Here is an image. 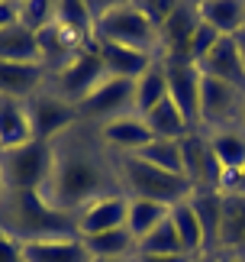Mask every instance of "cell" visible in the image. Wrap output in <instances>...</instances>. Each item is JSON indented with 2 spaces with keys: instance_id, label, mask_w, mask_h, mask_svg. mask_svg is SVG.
Returning <instances> with one entry per match:
<instances>
[{
  "instance_id": "6da1fadb",
  "label": "cell",
  "mask_w": 245,
  "mask_h": 262,
  "mask_svg": "<svg viewBox=\"0 0 245 262\" xmlns=\"http://www.w3.org/2000/svg\"><path fill=\"white\" fill-rule=\"evenodd\" d=\"M52 149H55L52 175L42 188V198L52 207L75 217L90 201L122 194L119 156L100 139L97 126L78 120L65 136L55 139Z\"/></svg>"
},
{
  "instance_id": "7a4b0ae2",
  "label": "cell",
  "mask_w": 245,
  "mask_h": 262,
  "mask_svg": "<svg viewBox=\"0 0 245 262\" xmlns=\"http://www.w3.org/2000/svg\"><path fill=\"white\" fill-rule=\"evenodd\" d=\"M0 230L19 243L78 236L75 217L52 207L42 191H7L0 201Z\"/></svg>"
},
{
  "instance_id": "3957f363",
  "label": "cell",
  "mask_w": 245,
  "mask_h": 262,
  "mask_svg": "<svg viewBox=\"0 0 245 262\" xmlns=\"http://www.w3.org/2000/svg\"><path fill=\"white\" fill-rule=\"evenodd\" d=\"M94 42H113V46H126V49H139V52L155 55V58L161 55L158 29L139 13L136 0H122V4L110 0L107 10L94 23Z\"/></svg>"
},
{
  "instance_id": "277c9868",
  "label": "cell",
  "mask_w": 245,
  "mask_h": 262,
  "mask_svg": "<svg viewBox=\"0 0 245 262\" xmlns=\"http://www.w3.org/2000/svg\"><path fill=\"white\" fill-rule=\"evenodd\" d=\"M119 185L126 198L158 201L165 207H175L193 194V185L184 175L161 172V168L142 162L139 156H119Z\"/></svg>"
},
{
  "instance_id": "5b68a950",
  "label": "cell",
  "mask_w": 245,
  "mask_h": 262,
  "mask_svg": "<svg viewBox=\"0 0 245 262\" xmlns=\"http://www.w3.org/2000/svg\"><path fill=\"white\" fill-rule=\"evenodd\" d=\"M52 162H55V149L52 143H42V139L0 152L7 191H42L48 175H52Z\"/></svg>"
},
{
  "instance_id": "8992f818",
  "label": "cell",
  "mask_w": 245,
  "mask_h": 262,
  "mask_svg": "<svg viewBox=\"0 0 245 262\" xmlns=\"http://www.w3.org/2000/svg\"><path fill=\"white\" fill-rule=\"evenodd\" d=\"M107 75H110V72H107L104 58H100L97 42H90V46L81 49V52L71 58L65 68H58V72L48 75V84H52L48 91H52V94H58L61 100H68L71 107H78L81 100H84L90 91L104 81Z\"/></svg>"
},
{
  "instance_id": "52a82bcc",
  "label": "cell",
  "mask_w": 245,
  "mask_h": 262,
  "mask_svg": "<svg viewBox=\"0 0 245 262\" xmlns=\"http://www.w3.org/2000/svg\"><path fill=\"white\" fill-rule=\"evenodd\" d=\"M126 114H136V81L116 78V75H107L78 104L81 123H90V126H104L110 120L126 117Z\"/></svg>"
},
{
  "instance_id": "ba28073f",
  "label": "cell",
  "mask_w": 245,
  "mask_h": 262,
  "mask_svg": "<svg viewBox=\"0 0 245 262\" xmlns=\"http://www.w3.org/2000/svg\"><path fill=\"white\" fill-rule=\"evenodd\" d=\"M242 104H245L242 88L216 81V78H203L200 81V129L213 133V129H223V126H236Z\"/></svg>"
},
{
  "instance_id": "9c48e42d",
  "label": "cell",
  "mask_w": 245,
  "mask_h": 262,
  "mask_svg": "<svg viewBox=\"0 0 245 262\" xmlns=\"http://www.w3.org/2000/svg\"><path fill=\"white\" fill-rule=\"evenodd\" d=\"M26 114L29 123H33V139H42V143H55L81 120L78 107H71L68 100H61L48 88H42L36 97L26 100Z\"/></svg>"
},
{
  "instance_id": "30bf717a",
  "label": "cell",
  "mask_w": 245,
  "mask_h": 262,
  "mask_svg": "<svg viewBox=\"0 0 245 262\" xmlns=\"http://www.w3.org/2000/svg\"><path fill=\"white\" fill-rule=\"evenodd\" d=\"M181 159H184V175L187 181L207 191H219V178H223V165L216 162L210 149V139L203 129H190L187 136H181Z\"/></svg>"
},
{
  "instance_id": "8fae6325",
  "label": "cell",
  "mask_w": 245,
  "mask_h": 262,
  "mask_svg": "<svg viewBox=\"0 0 245 262\" xmlns=\"http://www.w3.org/2000/svg\"><path fill=\"white\" fill-rule=\"evenodd\" d=\"M200 26V13H197V4L190 0H178L171 16L165 19V26L158 29V39H161V55L165 62H190V39Z\"/></svg>"
},
{
  "instance_id": "7c38bea8",
  "label": "cell",
  "mask_w": 245,
  "mask_h": 262,
  "mask_svg": "<svg viewBox=\"0 0 245 262\" xmlns=\"http://www.w3.org/2000/svg\"><path fill=\"white\" fill-rule=\"evenodd\" d=\"M165 75H168L171 104L184 114L190 129H200V81H203L200 68L193 62H165Z\"/></svg>"
},
{
  "instance_id": "4fadbf2b",
  "label": "cell",
  "mask_w": 245,
  "mask_h": 262,
  "mask_svg": "<svg viewBox=\"0 0 245 262\" xmlns=\"http://www.w3.org/2000/svg\"><path fill=\"white\" fill-rule=\"evenodd\" d=\"M126 207H129L126 194H110V198L90 201L87 207H81L75 214L78 236H94V233H107V230L126 227Z\"/></svg>"
},
{
  "instance_id": "5bb4252c",
  "label": "cell",
  "mask_w": 245,
  "mask_h": 262,
  "mask_svg": "<svg viewBox=\"0 0 245 262\" xmlns=\"http://www.w3.org/2000/svg\"><path fill=\"white\" fill-rule=\"evenodd\" d=\"M197 68H200L203 78H216V81L236 84L245 91V62H242V52L236 46V36H223L197 62Z\"/></svg>"
},
{
  "instance_id": "9a60e30c",
  "label": "cell",
  "mask_w": 245,
  "mask_h": 262,
  "mask_svg": "<svg viewBox=\"0 0 245 262\" xmlns=\"http://www.w3.org/2000/svg\"><path fill=\"white\" fill-rule=\"evenodd\" d=\"M97 129H100V139H104L116 156H139L142 149L155 139V136H152V129L145 126V120H142L139 114L116 117V120H110V123L97 126Z\"/></svg>"
},
{
  "instance_id": "2e32d148",
  "label": "cell",
  "mask_w": 245,
  "mask_h": 262,
  "mask_svg": "<svg viewBox=\"0 0 245 262\" xmlns=\"http://www.w3.org/2000/svg\"><path fill=\"white\" fill-rule=\"evenodd\" d=\"M48 72L39 62H0V97L29 100L45 88Z\"/></svg>"
},
{
  "instance_id": "e0dca14e",
  "label": "cell",
  "mask_w": 245,
  "mask_h": 262,
  "mask_svg": "<svg viewBox=\"0 0 245 262\" xmlns=\"http://www.w3.org/2000/svg\"><path fill=\"white\" fill-rule=\"evenodd\" d=\"M216 256H245V194H223Z\"/></svg>"
},
{
  "instance_id": "ac0fdd59",
  "label": "cell",
  "mask_w": 245,
  "mask_h": 262,
  "mask_svg": "<svg viewBox=\"0 0 245 262\" xmlns=\"http://www.w3.org/2000/svg\"><path fill=\"white\" fill-rule=\"evenodd\" d=\"M33 143V123L26 114V100L0 97V152Z\"/></svg>"
},
{
  "instance_id": "d6986e66",
  "label": "cell",
  "mask_w": 245,
  "mask_h": 262,
  "mask_svg": "<svg viewBox=\"0 0 245 262\" xmlns=\"http://www.w3.org/2000/svg\"><path fill=\"white\" fill-rule=\"evenodd\" d=\"M26 262H90L81 236H58V239H36L23 243Z\"/></svg>"
},
{
  "instance_id": "ffe728a7",
  "label": "cell",
  "mask_w": 245,
  "mask_h": 262,
  "mask_svg": "<svg viewBox=\"0 0 245 262\" xmlns=\"http://www.w3.org/2000/svg\"><path fill=\"white\" fill-rule=\"evenodd\" d=\"M90 262H107V259H129L136 256V236L126 227L107 230V233H94V236H81Z\"/></svg>"
},
{
  "instance_id": "44dd1931",
  "label": "cell",
  "mask_w": 245,
  "mask_h": 262,
  "mask_svg": "<svg viewBox=\"0 0 245 262\" xmlns=\"http://www.w3.org/2000/svg\"><path fill=\"white\" fill-rule=\"evenodd\" d=\"M197 13L219 36H236L245 26V0H197Z\"/></svg>"
},
{
  "instance_id": "7402d4cb",
  "label": "cell",
  "mask_w": 245,
  "mask_h": 262,
  "mask_svg": "<svg viewBox=\"0 0 245 262\" xmlns=\"http://www.w3.org/2000/svg\"><path fill=\"white\" fill-rule=\"evenodd\" d=\"M97 49H100L107 72L116 78H129V81H136L142 72H149L152 62H158L155 55H145L139 49H126V46H113V42H97Z\"/></svg>"
},
{
  "instance_id": "603a6c76",
  "label": "cell",
  "mask_w": 245,
  "mask_h": 262,
  "mask_svg": "<svg viewBox=\"0 0 245 262\" xmlns=\"http://www.w3.org/2000/svg\"><path fill=\"white\" fill-rule=\"evenodd\" d=\"M190 204L197 210V220L203 227V239H207V253L219 249V224H223V194L219 191L197 188L190 194Z\"/></svg>"
},
{
  "instance_id": "cb8c5ba5",
  "label": "cell",
  "mask_w": 245,
  "mask_h": 262,
  "mask_svg": "<svg viewBox=\"0 0 245 262\" xmlns=\"http://www.w3.org/2000/svg\"><path fill=\"white\" fill-rule=\"evenodd\" d=\"M207 139H210V149L216 156V162L223 165V172H239L245 165V129L239 123L213 129V133H207Z\"/></svg>"
},
{
  "instance_id": "d4e9b609",
  "label": "cell",
  "mask_w": 245,
  "mask_h": 262,
  "mask_svg": "<svg viewBox=\"0 0 245 262\" xmlns=\"http://www.w3.org/2000/svg\"><path fill=\"white\" fill-rule=\"evenodd\" d=\"M171 224H175L178 239H181V249H184L187 256H200V253H207L203 227H200V220H197V210H193L190 198L171 207Z\"/></svg>"
},
{
  "instance_id": "484cf974",
  "label": "cell",
  "mask_w": 245,
  "mask_h": 262,
  "mask_svg": "<svg viewBox=\"0 0 245 262\" xmlns=\"http://www.w3.org/2000/svg\"><path fill=\"white\" fill-rule=\"evenodd\" d=\"M168 97V75H165V62H152L149 72H142L136 78V114L145 117L152 107H158Z\"/></svg>"
},
{
  "instance_id": "4316f807",
  "label": "cell",
  "mask_w": 245,
  "mask_h": 262,
  "mask_svg": "<svg viewBox=\"0 0 245 262\" xmlns=\"http://www.w3.org/2000/svg\"><path fill=\"white\" fill-rule=\"evenodd\" d=\"M0 62H39L36 33H29V29L19 26V23L0 29Z\"/></svg>"
},
{
  "instance_id": "83f0119b",
  "label": "cell",
  "mask_w": 245,
  "mask_h": 262,
  "mask_svg": "<svg viewBox=\"0 0 245 262\" xmlns=\"http://www.w3.org/2000/svg\"><path fill=\"white\" fill-rule=\"evenodd\" d=\"M142 120H145V126L152 129V136H155V139H181V136L190 133L187 120H184V114L171 104V97H165L158 107H152Z\"/></svg>"
},
{
  "instance_id": "f1b7e54d",
  "label": "cell",
  "mask_w": 245,
  "mask_h": 262,
  "mask_svg": "<svg viewBox=\"0 0 245 262\" xmlns=\"http://www.w3.org/2000/svg\"><path fill=\"white\" fill-rule=\"evenodd\" d=\"M171 214V207L158 204V201H142V198H129V207H126V230L136 236V243L145 233H152L161 220Z\"/></svg>"
},
{
  "instance_id": "f546056e",
  "label": "cell",
  "mask_w": 245,
  "mask_h": 262,
  "mask_svg": "<svg viewBox=\"0 0 245 262\" xmlns=\"http://www.w3.org/2000/svg\"><path fill=\"white\" fill-rule=\"evenodd\" d=\"M55 23L84 42H94V16L87 0H55Z\"/></svg>"
},
{
  "instance_id": "4dcf8cb0",
  "label": "cell",
  "mask_w": 245,
  "mask_h": 262,
  "mask_svg": "<svg viewBox=\"0 0 245 262\" xmlns=\"http://www.w3.org/2000/svg\"><path fill=\"white\" fill-rule=\"evenodd\" d=\"M142 162L161 168L171 175H184V159H181V139H152V143L139 152ZM187 178V175H184Z\"/></svg>"
},
{
  "instance_id": "1f68e13d",
  "label": "cell",
  "mask_w": 245,
  "mask_h": 262,
  "mask_svg": "<svg viewBox=\"0 0 245 262\" xmlns=\"http://www.w3.org/2000/svg\"><path fill=\"white\" fill-rule=\"evenodd\" d=\"M136 253H152V256H187L181 249V239H178V230L175 224H171V214L161 220V224L152 230V233H145L136 243Z\"/></svg>"
},
{
  "instance_id": "d6a6232c",
  "label": "cell",
  "mask_w": 245,
  "mask_h": 262,
  "mask_svg": "<svg viewBox=\"0 0 245 262\" xmlns=\"http://www.w3.org/2000/svg\"><path fill=\"white\" fill-rule=\"evenodd\" d=\"M52 23H55V0H23L19 4V26H26L29 33H42Z\"/></svg>"
},
{
  "instance_id": "836d02e7",
  "label": "cell",
  "mask_w": 245,
  "mask_h": 262,
  "mask_svg": "<svg viewBox=\"0 0 245 262\" xmlns=\"http://www.w3.org/2000/svg\"><path fill=\"white\" fill-rule=\"evenodd\" d=\"M219 39H223V36L216 33V29H213V26H207V23H203V19H200L197 33H193V39H190V62L197 65L200 58L207 55V52H210V49L216 46V42H219Z\"/></svg>"
},
{
  "instance_id": "e575fe53",
  "label": "cell",
  "mask_w": 245,
  "mask_h": 262,
  "mask_svg": "<svg viewBox=\"0 0 245 262\" xmlns=\"http://www.w3.org/2000/svg\"><path fill=\"white\" fill-rule=\"evenodd\" d=\"M178 0H136V7H139V13L149 19L155 29L165 26V19L171 16V10H175Z\"/></svg>"
},
{
  "instance_id": "d590c367",
  "label": "cell",
  "mask_w": 245,
  "mask_h": 262,
  "mask_svg": "<svg viewBox=\"0 0 245 262\" xmlns=\"http://www.w3.org/2000/svg\"><path fill=\"white\" fill-rule=\"evenodd\" d=\"M0 262H26L23 243L13 239L10 233H4V230H0Z\"/></svg>"
},
{
  "instance_id": "8d00e7d4",
  "label": "cell",
  "mask_w": 245,
  "mask_h": 262,
  "mask_svg": "<svg viewBox=\"0 0 245 262\" xmlns=\"http://www.w3.org/2000/svg\"><path fill=\"white\" fill-rule=\"evenodd\" d=\"M13 23H19V4H13V0H0V29H7Z\"/></svg>"
},
{
  "instance_id": "74e56055",
  "label": "cell",
  "mask_w": 245,
  "mask_h": 262,
  "mask_svg": "<svg viewBox=\"0 0 245 262\" xmlns=\"http://www.w3.org/2000/svg\"><path fill=\"white\" fill-rule=\"evenodd\" d=\"M193 256H152V253H136V262H190Z\"/></svg>"
},
{
  "instance_id": "f35d334b",
  "label": "cell",
  "mask_w": 245,
  "mask_h": 262,
  "mask_svg": "<svg viewBox=\"0 0 245 262\" xmlns=\"http://www.w3.org/2000/svg\"><path fill=\"white\" fill-rule=\"evenodd\" d=\"M236 46H239V52H242V62H245V26L236 33Z\"/></svg>"
},
{
  "instance_id": "ab89813d",
  "label": "cell",
  "mask_w": 245,
  "mask_h": 262,
  "mask_svg": "<svg viewBox=\"0 0 245 262\" xmlns=\"http://www.w3.org/2000/svg\"><path fill=\"white\" fill-rule=\"evenodd\" d=\"M190 262H219V256L216 253H200V256H193Z\"/></svg>"
},
{
  "instance_id": "60d3db41",
  "label": "cell",
  "mask_w": 245,
  "mask_h": 262,
  "mask_svg": "<svg viewBox=\"0 0 245 262\" xmlns=\"http://www.w3.org/2000/svg\"><path fill=\"white\" fill-rule=\"evenodd\" d=\"M219 262H245V256H219Z\"/></svg>"
},
{
  "instance_id": "b9f144b4",
  "label": "cell",
  "mask_w": 245,
  "mask_h": 262,
  "mask_svg": "<svg viewBox=\"0 0 245 262\" xmlns=\"http://www.w3.org/2000/svg\"><path fill=\"white\" fill-rule=\"evenodd\" d=\"M4 194H7V185H4V168H0V201H4Z\"/></svg>"
},
{
  "instance_id": "7bdbcfd3",
  "label": "cell",
  "mask_w": 245,
  "mask_h": 262,
  "mask_svg": "<svg viewBox=\"0 0 245 262\" xmlns=\"http://www.w3.org/2000/svg\"><path fill=\"white\" fill-rule=\"evenodd\" d=\"M239 126L245 129V104H242V114H239Z\"/></svg>"
},
{
  "instance_id": "ee69618b",
  "label": "cell",
  "mask_w": 245,
  "mask_h": 262,
  "mask_svg": "<svg viewBox=\"0 0 245 262\" xmlns=\"http://www.w3.org/2000/svg\"><path fill=\"white\" fill-rule=\"evenodd\" d=\"M107 262H136V256H129V259H107Z\"/></svg>"
}]
</instances>
